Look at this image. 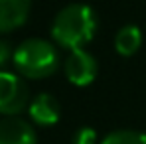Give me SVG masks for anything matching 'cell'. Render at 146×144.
<instances>
[{
    "label": "cell",
    "instance_id": "obj_1",
    "mask_svg": "<svg viewBox=\"0 0 146 144\" xmlns=\"http://www.w3.org/2000/svg\"><path fill=\"white\" fill-rule=\"evenodd\" d=\"M97 32V16L89 4L73 2L57 12L51 24V38L67 49H83Z\"/></svg>",
    "mask_w": 146,
    "mask_h": 144
},
{
    "label": "cell",
    "instance_id": "obj_2",
    "mask_svg": "<svg viewBox=\"0 0 146 144\" xmlns=\"http://www.w3.org/2000/svg\"><path fill=\"white\" fill-rule=\"evenodd\" d=\"M14 67L28 79H44L57 71L59 53L53 44L42 38L24 40L12 53Z\"/></svg>",
    "mask_w": 146,
    "mask_h": 144
},
{
    "label": "cell",
    "instance_id": "obj_3",
    "mask_svg": "<svg viewBox=\"0 0 146 144\" xmlns=\"http://www.w3.org/2000/svg\"><path fill=\"white\" fill-rule=\"evenodd\" d=\"M26 107H30V91L24 79L10 71H0V113L16 117Z\"/></svg>",
    "mask_w": 146,
    "mask_h": 144
},
{
    "label": "cell",
    "instance_id": "obj_4",
    "mask_svg": "<svg viewBox=\"0 0 146 144\" xmlns=\"http://www.w3.org/2000/svg\"><path fill=\"white\" fill-rule=\"evenodd\" d=\"M63 69H65V77L73 85L85 87V85H91L95 81L99 65H97V59L87 49H73L65 59Z\"/></svg>",
    "mask_w": 146,
    "mask_h": 144
},
{
    "label": "cell",
    "instance_id": "obj_5",
    "mask_svg": "<svg viewBox=\"0 0 146 144\" xmlns=\"http://www.w3.org/2000/svg\"><path fill=\"white\" fill-rule=\"evenodd\" d=\"M0 144H38L36 130L20 117H4L0 120Z\"/></svg>",
    "mask_w": 146,
    "mask_h": 144
},
{
    "label": "cell",
    "instance_id": "obj_6",
    "mask_svg": "<svg viewBox=\"0 0 146 144\" xmlns=\"http://www.w3.org/2000/svg\"><path fill=\"white\" fill-rule=\"evenodd\" d=\"M28 113L32 120L40 126H51L61 119V105L49 93H40L30 101Z\"/></svg>",
    "mask_w": 146,
    "mask_h": 144
},
{
    "label": "cell",
    "instance_id": "obj_7",
    "mask_svg": "<svg viewBox=\"0 0 146 144\" xmlns=\"http://www.w3.org/2000/svg\"><path fill=\"white\" fill-rule=\"evenodd\" d=\"M32 0H0V34L12 32L24 24Z\"/></svg>",
    "mask_w": 146,
    "mask_h": 144
},
{
    "label": "cell",
    "instance_id": "obj_8",
    "mask_svg": "<svg viewBox=\"0 0 146 144\" xmlns=\"http://www.w3.org/2000/svg\"><path fill=\"white\" fill-rule=\"evenodd\" d=\"M140 44H142V32H140V28L136 24L122 26L117 32V36H115V49L124 57L136 53Z\"/></svg>",
    "mask_w": 146,
    "mask_h": 144
},
{
    "label": "cell",
    "instance_id": "obj_9",
    "mask_svg": "<svg viewBox=\"0 0 146 144\" xmlns=\"http://www.w3.org/2000/svg\"><path fill=\"white\" fill-rule=\"evenodd\" d=\"M101 144H146V134L136 130H115L107 134Z\"/></svg>",
    "mask_w": 146,
    "mask_h": 144
},
{
    "label": "cell",
    "instance_id": "obj_10",
    "mask_svg": "<svg viewBox=\"0 0 146 144\" xmlns=\"http://www.w3.org/2000/svg\"><path fill=\"white\" fill-rule=\"evenodd\" d=\"M97 142V132L91 126H83L73 134V144H95Z\"/></svg>",
    "mask_w": 146,
    "mask_h": 144
},
{
    "label": "cell",
    "instance_id": "obj_11",
    "mask_svg": "<svg viewBox=\"0 0 146 144\" xmlns=\"http://www.w3.org/2000/svg\"><path fill=\"white\" fill-rule=\"evenodd\" d=\"M12 53H14V51L10 49V44H8V42H4V40H0V67H2L10 57H12Z\"/></svg>",
    "mask_w": 146,
    "mask_h": 144
}]
</instances>
